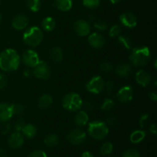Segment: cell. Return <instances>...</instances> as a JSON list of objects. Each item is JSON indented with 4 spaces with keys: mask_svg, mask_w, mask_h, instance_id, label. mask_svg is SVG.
Here are the masks:
<instances>
[{
    "mask_svg": "<svg viewBox=\"0 0 157 157\" xmlns=\"http://www.w3.org/2000/svg\"><path fill=\"white\" fill-rule=\"evenodd\" d=\"M21 58L15 50L7 48L0 53V69L3 71H14L18 68Z\"/></svg>",
    "mask_w": 157,
    "mask_h": 157,
    "instance_id": "obj_1",
    "label": "cell"
},
{
    "mask_svg": "<svg viewBox=\"0 0 157 157\" xmlns=\"http://www.w3.org/2000/svg\"><path fill=\"white\" fill-rule=\"evenodd\" d=\"M151 58L150 50L148 47H138L132 49L129 59L135 67L147 65Z\"/></svg>",
    "mask_w": 157,
    "mask_h": 157,
    "instance_id": "obj_2",
    "label": "cell"
},
{
    "mask_svg": "<svg viewBox=\"0 0 157 157\" xmlns=\"http://www.w3.org/2000/svg\"><path fill=\"white\" fill-rule=\"evenodd\" d=\"M44 34L42 30L38 26H32L26 29L23 34V41L30 47H37L42 41Z\"/></svg>",
    "mask_w": 157,
    "mask_h": 157,
    "instance_id": "obj_3",
    "label": "cell"
},
{
    "mask_svg": "<svg viewBox=\"0 0 157 157\" xmlns=\"http://www.w3.org/2000/svg\"><path fill=\"white\" fill-rule=\"evenodd\" d=\"M87 131L92 138L101 140L107 137L109 133V129L106 123L100 121H94L89 123Z\"/></svg>",
    "mask_w": 157,
    "mask_h": 157,
    "instance_id": "obj_4",
    "label": "cell"
},
{
    "mask_svg": "<svg viewBox=\"0 0 157 157\" xmlns=\"http://www.w3.org/2000/svg\"><path fill=\"white\" fill-rule=\"evenodd\" d=\"M62 107L68 111L75 112L82 108L83 101L78 94L71 92L67 94L62 99Z\"/></svg>",
    "mask_w": 157,
    "mask_h": 157,
    "instance_id": "obj_5",
    "label": "cell"
},
{
    "mask_svg": "<svg viewBox=\"0 0 157 157\" xmlns=\"http://www.w3.org/2000/svg\"><path fill=\"white\" fill-rule=\"evenodd\" d=\"M104 84L105 82L103 78L99 75H96L87 81L85 87L86 90L90 93L98 94L104 90Z\"/></svg>",
    "mask_w": 157,
    "mask_h": 157,
    "instance_id": "obj_6",
    "label": "cell"
},
{
    "mask_svg": "<svg viewBox=\"0 0 157 157\" xmlns=\"http://www.w3.org/2000/svg\"><path fill=\"white\" fill-rule=\"evenodd\" d=\"M32 73L38 79L47 80L51 76V69L45 61H40L33 67Z\"/></svg>",
    "mask_w": 157,
    "mask_h": 157,
    "instance_id": "obj_7",
    "label": "cell"
},
{
    "mask_svg": "<svg viewBox=\"0 0 157 157\" xmlns=\"http://www.w3.org/2000/svg\"><path fill=\"white\" fill-rule=\"evenodd\" d=\"M21 61H22L23 64L27 66L28 67L33 68L39 62L40 59L38 53L35 50L27 49L22 53Z\"/></svg>",
    "mask_w": 157,
    "mask_h": 157,
    "instance_id": "obj_8",
    "label": "cell"
},
{
    "mask_svg": "<svg viewBox=\"0 0 157 157\" xmlns=\"http://www.w3.org/2000/svg\"><path fill=\"white\" fill-rule=\"evenodd\" d=\"M86 133L81 129H74L67 135V139L73 145H80L85 141Z\"/></svg>",
    "mask_w": 157,
    "mask_h": 157,
    "instance_id": "obj_9",
    "label": "cell"
},
{
    "mask_svg": "<svg viewBox=\"0 0 157 157\" xmlns=\"http://www.w3.org/2000/svg\"><path fill=\"white\" fill-rule=\"evenodd\" d=\"M74 29L79 36L84 37L90 35L91 26H90V23L89 21H86V20L79 19L75 21V25H74Z\"/></svg>",
    "mask_w": 157,
    "mask_h": 157,
    "instance_id": "obj_10",
    "label": "cell"
},
{
    "mask_svg": "<svg viewBox=\"0 0 157 157\" xmlns=\"http://www.w3.org/2000/svg\"><path fill=\"white\" fill-rule=\"evenodd\" d=\"M133 98V90L130 86L122 87L117 93V98L121 103H128Z\"/></svg>",
    "mask_w": 157,
    "mask_h": 157,
    "instance_id": "obj_11",
    "label": "cell"
},
{
    "mask_svg": "<svg viewBox=\"0 0 157 157\" xmlns=\"http://www.w3.org/2000/svg\"><path fill=\"white\" fill-rule=\"evenodd\" d=\"M24 144V136L21 132L15 131L9 136L8 144L12 149H18Z\"/></svg>",
    "mask_w": 157,
    "mask_h": 157,
    "instance_id": "obj_12",
    "label": "cell"
},
{
    "mask_svg": "<svg viewBox=\"0 0 157 157\" xmlns=\"http://www.w3.org/2000/svg\"><path fill=\"white\" fill-rule=\"evenodd\" d=\"M13 117L12 104L2 103L0 104V123L7 122Z\"/></svg>",
    "mask_w": 157,
    "mask_h": 157,
    "instance_id": "obj_13",
    "label": "cell"
},
{
    "mask_svg": "<svg viewBox=\"0 0 157 157\" xmlns=\"http://www.w3.org/2000/svg\"><path fill=\"white\" fill-rule=\"evenodd\" d=\"M121 24L127 28H134L137 24V18L131 12H124L120 16Z\"/></svg>",
    "mask_w": 157,
    "mask_h": 157,
    "instance_id": "obj_14",
    "label": "cell"
},
{
    "mask_svg": "<svg viewBox=\"0 0 157 157\" xmlns=\"http://www.w3.org/2000/svg\"><path fill=\"white\" fill-rule=\"evenodd\" d=\"M88 42L94 48H101L105 44V39L101 34L98 32H94L90 35H88Z\"/></svg>",
    "mask_w": 157,
    "mask_h": 157,
    "instance_id": "obj_15",
    "label": "cell"
},
{
    "mask_svg": "<svg viewBox=\"0 0 157 157\" xmlns=\"http://www.w3.org/2000/svg\"><path fill=\"white\" fill-rule=\"evenodd\" d=\"M136 81L139 85H140L141 87H147L150 84L152 81V78L151 75L147 72L144 70H140L136 72Z\"/></svg>",
    "mask_w": 157,
    "mask_h": 157,
    "instance_id": "obj_16",
    "label": "cell"
},
{
    "mask_svg": "<svg viewBox=\"0 0 157 157\" xmlns=\"http://www.w3.org/2000/svg\"><path fill=\"white\" fill-rule=\"evenodd\" d=\"M29 25V18L26 15L20 14L15 15L12 21V25L16 30H23Z\"/></svg>",
    "mask_w": 157,
    "mask_h": 157,
    "instance_id": "obj_17",
    "label": "cell"
},
{
    "mask_svg": "<svg viewBox=\"0 0 157 157\" xmlns=\"http://www.w3.org/2000/svg\"><path fill=\"white\" fill-rule=\"evenodd\" d=\"M89 122V116L85 110L78 112L75 117V123L79 127H84Z\"/></svg>",
    "mask_w": 157,
    "mask_h": 157,
    "instance_id": "obj_18",
    "label": "cell"
},
{
    "mask_svg": "<svg viewBox=\"0 0 157 157\" xmlns=\"http://www.w3.org/2000/svg\"><path fill=\"white\" fill-rule=\"evenodd\" d=\"M52 103H53V98L52 95L49 94H44L38 99V105L39 108L47 109L52 105Z\"/></svg>",
    "mask_w": 157,
    "mask_h": 157,
    "instance_id": "obj_19",
    "label": "cell"
},
{
    "mask_svg": "<svg viewBox=\"0 0 157 157\" xmlns=\"http://www.w3.org/2000/svg\"><path fill=\"white\" fill-rule=\"evenodd\" d=\"M115 71L118 76L121 77V78H125L131 74L132 67L128 64H121L116 67Z\"/></svg>",
    "mask_w": 157,
    "mask_h": 157,
    "instance_id": "obj_20",
    "label": "cell"
},
{
    "mask_svg": "<svg viewBox=\"0 0 157 157\" xmlns=\"http://www.w3.org/2000/svg\"><path fill=\"white\" fill-rule=\"evenodd\" d=\"M55 6L60 11L67 12L73 6L72 0H55Z\"/></svg>",
    "mask_w": 157,
    "mask_h": 157,
    "instance_id": "obj_21",
    "label": "cell"
},
{
    "mask_svg": "<svg viewBox=\"0 0 157 157\" xmlns=\"http://www.w3.org/2000/svg\"><path fill=\"white\" fill-rule=\"evenodd\" d=\"M21 133L24 136L27 138H33L37 133V129L35 125L32 124H25L21 130Z\"/></svg>",
    "mask_w": 157,
    "mask_h": 157,
    "instance_id": "obj_22",
    "label": "cell"
},
{
    "mask_svg": "<svg viewBox=\"0 0 157 157\" xmlns=\"http://www.w3.org/2000/svg\"><path fill=\"white\" fill-rule=\"evenodd\" d=\"M56 22L52 17H46L41 21V28L45 32H52L55 29Z\"/></svg>",
    "mask_w": 157,
    "mask_h": 157,
    "instance_id": "obj_23",
    "label": "cell"
},
{
    "mask_svg": "<svg viewBox=\"0 0 157 157\" xmlns=\"http://www.w3.org/2000/svg\"><path fill=\"white\" fill-rule=\"evenodd\" d=\"M146 136V133L142 130H137L133 131V133L130 134V142L133 144H139L141 141L144 140Z\"/></svg>",
    "mask_w": 157,
    "mask_h": 157,
    "instance_id": "obj_24",
    "label": "cell"
},
{
    "mask_svg": "<svg viewBox=\"0 0 157 157\" xmlns=\"http://www.w3.org/2000/svg\"><path fill=\"white\" fill-rule=\"evenodd\" d=\"M63 58H64V55H63V51L61 48L55 47L52 49L51 58H52V60L54 62H61L63 60Z\"/></svg>",
    "mask_w": 157,
    "mask_h": 157,
    "instance_id": "obj_25",
    "label": "cell"
},
{
    "mask_svg": "<svg viewBox=\"0 0 157 157\" xmlns=\"http://www.w3.org/2000/svg\"><path fill=\"white\" fill-rule=\"evenodd\" d=\"M44 143L48 147H55L59 143V138H58V135L52 133V134H48V136H46L44 140Z\"/></svg>",
    "mask_w": 157,
    "mask_h": 157,
    "instance_id": "obj_26",
    "label": "cell"
},
{
    "mask_svg": "<svg viewBox=\"0 0 157 157\" xmlns=\"http://www.w3.org/2000/svg\"><path fill=\"white\" fill-rule=\"evenodd\" d=\"M118 41L119 44L122 46L124 48L127 49V50H130L133 46V43H132L131 39L128 38L125 35H119L118 36Z\"/></svg>",
    "mask_w": 157,
    "mask_h": 157,
    "instance_id": "obj_27",
    "label": "cell"
},
{
    "mask_svg": "<svg viewBox=\"0 0 157 157\" xmlns=\"http://www.w3.org/2000/svg\"><path fill=\"white\" fill-rule=\"evenodd\" d=\"M41 0H27V6L32 12H38L41 9Z\"/></svg>",
    "mask_w": 157,
    "mask_h": 157,
    "instance_id": "obj_28",
    "label": "cell"
},
{
    "mask_svg": "<svg viewBox=\"0 0 157 157\" xmlns=\"http://www.w3.org/2000/svg\"><path fill=\"white\" fill-rule=\"evenodd\" d=\"M114 106L115 103L113 100L110 98H106L101 105V109L104 111H109V110H111L114 107Z\"/></svg>",
    "mask_w": 157,
    "mask_h": 157,
    "instance_id": "obj_29",
    "label": "cell"
},
{
    "mask_svg": "<svg viewBox=\"0 0 157 157\" xmlns=\"http://www.w3.org/2000/svg\"><path fill=\"white\" fill-rule=\"evenodd\" d=\"M113 144L110 142H106L103 144L101 149V153L102 155H109L113 152Z\"/></svg>",
    "mask_w": 157,
    "mask_h": 157,
    "instance_id": "obj_30",
    "label": "cell"
},
{
    "mask_svg": "<svg viewBox=\"0 0 157 157\" xmlns=\"http://www.w3.org/2000/svg\"><path fill=\"white\" fill-rule=\"evenodd\" d=\"M121 33V27L119 25H113L109 30V35L111 38L118 37Z\"/></svg>",
    "mask_w": 157,
    "mask_h": 157,
    "instance_id": "obj_31",
    "label": "cell"
},
{
    "mask_svg": "<svg viewBox=\"0 0 157 157\" xmlns=\"http://www.w3.org/2000/svg\"><path fill=\"white\" fill-rule=\"evenodd\" d=\"M101 3V0H83V4L88 9H95Z\"/></svg>",
    "mask_w": 157,
    "mask_h": 157,
    "instance_id": "obj_32",
    "label": "cell"
},
{
    "mask_svg": "<svg viewBox=\"0 0 157 157\" xmlns=\"http://www.w3.org/2000/svg\"><path fill=\"white\" fill-rule=\"evenodd\" d=\"M94 27L99 31H105L108 29V25L107 24L106 21L98 20V21H94Z\"/></svg>",
    "mask_w": 157,
    "mask_h": 157,
    "instance_id": "obj_33",
    "label": "cell"
},
{
    "mask_svg": "<svg viewBox=\"0 0 157 157\" xmlns=\"http://www.w3.org/2000/svg\"><path fill=\"white\" fill-rule=\"evenodd\" d=\"M12 113L14 115H19L24 112V106H22L20 104H12Z\"/></svg>",
    "mask_w": 157,
    "mask_h": 157,
    "instance_id": "obj_34",
    "label": "cell"
},
{
    "mask_svg": "<svg viewBox=\"0 0 157 157\" xmlns=\"http://www.w3.org/2000/svg\"><path fill=\"white\" fill-rule=\"evenodd\" d=\"M123 157H141L140 153L136 150H133V149H130V150H127V151L124 152V153L123 154Z\"/></svg>",
    "mask_w": 157,
    "mask_h": 157,
    "instance_id": "obj_35",
    "label": "cell"
},
{
    "mask_svg": "<svg viewBox=\"0 0 157 157\" xmlns=\"http://www.w3.org/2000/svg\"><path fill=\"white\" fill-rule=\"evenodd\" d=\"M25 124L24 122V120L18 119V121L15 123V124H14V130H15V131L21 132V129H22V127H24Z\"/></svg>",
    "mask_w": 157,
    "mask_h": 157,
    "instance_id": "obj_36",
    "label": "cell"
},
{
    "mask_svg": "<svg viewBox=\"0 0 157 157\" xmlns=\"http://www.w3.org/2000/svg\"><path fill=\"white\" fill-rule=\"evenodd\" d=\"M101 70L107 73L113 70V65L110 62H104L101 64Z\"/></svg>",
    "mask_w": 157,
    "mask_h": 157,
    "instance_id": "obj_37",
    "label": "cell"
},
{
    "mask_svg": "<svg viewBox=\"0 0 157 157\" xmlns=\"http://www.w3.org/2000/svg\"><path fill=\"white\" fill-rule=\"evenodd\" d=\"M104 89L107 90V94H111L114 89V84H113V81H109L106 82L104 84Z\"/></svg>",
    "mask_w": 157,
    "mask_h": 157,
    "instance_id": "obj_38",
    "label": "cell"
},
{
    "mask_svg": "<svg viewBox=\"0 0 157 157\" xmlns=\"http://www.w3.org/2000/svg\"><path fill=\"white\" fill-rule=\"evenodd\" d=\"M28 157H48L46 153H44L42 150H35V151L32 152V153H30Z\"/></svg>",
    "mask_w": 157,
    "mask_h": 157,
    "instance_id": "obj_39",
    "label": "cell"
},
{
    "mask_svg": "<svg viewBox=\"0 0 157 157\" xmlns=\"http://www.w3.org/2000/svg\"><path fill=\"white\" fill-rule=\"evenodd\" d=\"M148 119H149V115L147 114V113L143 114L142 116L140 117V121H139V124H140V126L141 128H144V126H145L146 124H147Z\"/></svg>",
    "mask_w": 157,
    "mask_h": 157,
    "instance_id": "obj_40",
    "label": "cell"
},
{
    "mask_svg": "<svg viewBox=\"0 0 157 157\" xmlns=\"http://www.w3.org/2000/svg\"><path fill=\"white\" fill-rule=\"evenodd\" d=\"M7 84V78L4 74L0 72V89L4 88Z\"/></svg>",
    "mask_w": 157,
    "mask_h": 157,
    "instance_id": "obj_41",
    "label": "cell"
},
{
    "mask_svg": "<svg viewBox=\"0 0 157 157\" xmlns=\"http://www.w3.org/2000/svg\"><path fill=\"white\" fill-rule=\"evenodd\" d=\"M2 133H3V134H6V133H9V131H10L11 130V125L9 124H8V123L5 122V123H2Z\"/></svg>",
    "mask_w": 157,
    "mask_h": 157,
    "instance_id": "obj_42",
    "label": "cell"
},
{
    "mask_svg": "<svg viewBox=\"0 0 157 157\" xmlns=\"http://www.w3.org/2000/svg\"><path fill=\"white\" fill-rule=\"evenodd\" d=\"M82 107H84L85 111H91L94 109V104L91 102H89V101L85 103L83 102Z\"/></svg>",
    "mask_w": 157,
    "mask_h": 157,
    "instance_id": "obj_43",
    "label": "cell"
},
{
    "mask_svg": "<svg viewBox=\"0 0 157 157\" xmlns=\"http://www.w3.org/2000/svg\"><path fill=\"white\" fill-rule=\"evenodd\" d=\"M106 121H107V124H108L110 126H113L117 124V118L114 116H110L107 118Z\"/></svg>",
    "mask_w": 157,
    "mask_h": 157,
    "instance_id": "obj_44",
    "label": "cell"
},
{
    "mask_svg": "<svg viewBox=\"0 0 157 157\" xmlns=\"http://www.w3.org/2000/svg\"><path fill=\"white\" fill-rule=\"evenodd\" d=\"M149 98H150V100L153 101H157V94L156 92H150L149 94Z\"/></svg>",
    "mask_w": 157,
    "mask_h": 157,
    "instance_id": "obj_45",
    "label": "cell"
},
{
    "mask_svg": "<svg viewBox=\"0 0 157 157\" xmlns=\"http://www.w3.org/2000/svg\"><path fill=\"white\" fill-rule=\"evenodd\" d=\"M150 131L153 134H154V135L156 134L157 128H156V126L155 125V124H151V126H150Z\"/></svg>",
    "mask_w": 157,
    "mask_h": 157,
    "instance_id": "obj_46",
    "label": "cell"
},
{
    "mask_svg": "<svg viewBox=\"0 0 157 157\" xmlns=\"http://www.w3.org/2000/svg\"><path fill=\"white\" fill-rule=\"evenodd\" d=\"M23 74H24V75L25 77H30L31 75H33V73H32V71L30 70V69H26Z\"/></svg>",
    "mask_w": 157,
    "mask_h": 157,
    "instance_id": "obj_47",
    "label": "cell"
},
{
    "mask_svg": "<svg viewBox=\"0 0 157 157\" xmlns=\"http://www.w3.org/2000/svg\"><path fill=\"white\" fill-rule=\"evenodd\" d=\"M0 157H8L7 153L5 150L0 147Z\"/></svg>",
    "mask_w": 157,
    "mask_h": 157,
    "instance_id": "obj_48",
    "label": "cell"
},
{
    "mask_svg": "<svg viewBox=\"0 0 157 157\" xmlns=\"http://www.w3.org/2000/svg\"><path fill=\"white\" fill-rule=\"evenodd\" d=\"M81 157H94L92 153H90V152H84L81 155Z\"/></svg>",
    "mask_w": 157,
    "mask_h": 157,
    "instance_id": "obj_49",
    "label": "cell"
},
{
    "mask_svg": "<svg viewBox=\"0 0 157 157\" xmlns=\"http://www.w3.org/2000/svg\"><path fill=\"white\" fill-rule=\"evenodd\" d=\"M120 1H121V0H110V2L112 4H117V3L119 2Z\"/></svg>",
    "mask_w": 157,
    "mask_h": 157,
    "instance_id": "obj_50",
    "label": "cell"
},
{
    "mask_svg": "<svg viewBox=\"0 0 157 157\" xmlns=\"http://www.w3.org/2000/svg\"><path fill=\"white\" fill-rule=\"evenodd\" d=\"M154 67L156 68V60H155V63H154Z\"/></svg>",
    "mask_w": 157,
    "mask_h": 157,
    "instance_id": "obj_51",
    "label": "cell"
},
{
    "mask_svg": "<svg viewBox=\"0 0 157 157\" xmlns=\"http://www.w3.org/2000/svg\"><path fill=\"white\" fill-rule=\"evenodd\" d=\"M2 14L0 13V22H1V21H2Z\"/></svg>",
    "mask_w": 157,
    "mask_h": 157,
    "instance_id": "obj_52",
    "label": "cell"
},
{
    "mask_svg": "<svg viewBox=\"0 0 157 157\" xmlns=\"http://www.w3.org/2000/svg\"><path fill=\"white\" fill-rule=\"evenodd\" d=\"M0 3H1V0H0Z\"/></svg>",
    "mask_w": 157,
    "mask_h": 157,
    "instance_id": "obj_53",
    "label": "cell"
}]
</instances>
